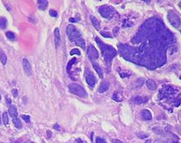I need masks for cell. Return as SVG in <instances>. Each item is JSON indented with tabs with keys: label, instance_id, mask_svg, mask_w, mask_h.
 <instances>
[{
	"label": "cell",
	"instance_id": "603a6c76",
	"mask_svg": "<svg viewBox=\"0 0 181 143\" xmlns=\"http://www.w3.org/2000/svg\"><path fill=\"white\" fill-rule=\"evenodd\" d=\"M96 143H106V140L102 138H97L96 140Z\"/></svg>",
	"mask_w": 181,
	"mask_h": 143
},
{
	"label": "cell",
	"instance_id": "2e32d148",
	"mask_svg": "<svg viewBox=\"0 0 181 143\" xmlns=\"http://www.w3.org/2000/svg\"><path fill=\"white\" fill-rule=\"evenodd\" d=\"M90 21H91V22L93 23V25L94 27L97 29H99V23L98 22V21L97 20L95 17L93 16H90Z\"/></svg>",
	"mask_w": 181,
	"mask_h": 143
},
{
	"label": "cell",
	"instance_id": "ffe728a7",
	"mask_svg": "<svg viewBox=\"0 0 181 143\" xmlns=\"http://www.w3.org/2000/svg\"><path fill=\"white\" fill-rule=\"evenodd\" d=\"M80 55V52L77 49H74L70 51V55Z\"/></svg>",
	"mask_w": 181,
	"mask_h": 143
},
{
	"label": "cell",
	"instance_id": "7c38bea8",
	"mask_svg": "<svg viewBox=\"0 0 181 143\" xmlns=\"http://www.w3.org/2000/svg\"><path fill=\"white\" fill-rule=\"evenodd\" d=\"M0 61H1V63L3 65H6L7 63V57L6 55L4 52L3 50H2L1 48H0Z\"/></svg>",
	"mask_w": 181,
	"mask_h": 143
},
{
	"label": "cell",
	"instance_id": "4316f807",
	"mask_svg": "<svg viewBox=\"0 0 181 143\" xmlns=\"http://www.w3.org/2000/svg\"><path fill=\"white\" fill-rule=\"evenodd\" d=\"M76 143H83V142H82V141L80 139H78V140H76Z\"/></svg>",
	"mask_w": 181,
	"mask_h": 143
},
{
	"label": "cell",
	"instance_id": "d4e9b609",
	"mask_svg": "<svg viewBox=\"0 0 181 143\" xmlns=\"http://www.w3.org/2000/svg\"><path fill=\"white\" fill-rule=\"evenodd\" d=\"M53 128L55 129V130H60V126H59L58 124H55V125H54Z\"/></svg>",
	"mask_w": 181,
	"mask_h": 143
},
{
	"label": "cell",
	"instance_id": "5b68a950",
	"mask_svg": "<svg viewBox=\"0 0 181 143\" xmlns=\"http://www.w3.org/2000/svg\"><path fill=\"white\" fill-rule=\"evenodd\" d=\"M86 81H87V84L89 85L90 87H95V84H96L97 80L93 74L90 72H89L87 73V76H86Z\"/></svg>",
	"mask_w": 181,
	"mask_h": 143
},
{
	"label": "cell",
	"instance_id": "30bf717a",
	"mask_svg": "<svg viewBox=\"0 0 181 143\" xmlns=\"http://www.w3.org/2000/svg\"><path fill=\"white\" fill-rule=\"evenodd\" d=\"M92 63H93V66L95 70L97 72V74H98L99 77L102 78H103V76H104L103 71H102V68H100V66L97 63H95V62H92Z\"/></svg>",
	"mask_w": 181,
	"mask_h": 143
},
{
	"label": "cell",
	"instance_id": "484cf974",
	"mask_svg": "<svg viewBox=\"0 0 181 143\" xmlns=\"http://www.w3.org/2000/svg\"><path fill=\"white\" fill-rule=\"evenodd\" d=\"M69 21H70V22H71V23H76V22H77L78 20H76V19H75L74 18H70V20H69Z\"/></svg>",
	"mask_w": 181,
	"mask_h": 143
},
{
	"label": "cell",
	"instance_id": "d6986e66",
	"mask_svg": "<svg viewBox=\"0 0 181 143\" xmlns=\"http://www.w3.org/2000/svg\"><path fill=\"white\" fill-rule=\"evenodd\" d=\"M3 122L4 125H8L9 123V118H8V114L6 112H4L3 113Z\"/></svg>",
	"mask_w": 181,
	"mask_h": 143
},
{
	"label": "cell",
	"instance_id": "7402d4cb",
	"mask_svg": "<svg viewBox=\"0 0 181 143\" xmlns=\"http://www.w3.org/2000/svg\"><path fill=\"white\" fill-rule=\"evenodd\" d=\"M21 117H22V119L25 121L26 123H29L30 122V116L23 114V115L21 116Z\"/></svg>",
	"mask_w": 181,
	"mask_h": 143
},
{
	"label": "cell",
	"instance_id": "ac0fdd59",
	"mask_svg": "<svg viewBox=\"0 0 181 143\" xmlns=\"http://www.w3.org/2000/svg\"><path fill=\"white\" fill-rule=\"evenodd\" d=\"M133 101L135 102V104H142L143 102H144V98L141 96H135L133 98Z\"/></svg>",
	"mask_w": 181,
	"mask_h": 143
},
{
	"label": "cell",
	"instance_id": "6da1fadb",
	"mask_svg": "<svg viewBox=\"0 0 181 143\" xmlns=\"http://www.w3.org/2000/svg\"><path fill=\"white\" fill-rule=\"evenodd\" d=\"M66 33L71 42H74L76 45L81 47L83 49H85V40H83V38L81 36V33L76 28L75 26L73 25H68Z\"/></svg>",
	"mask_w": 181,
	"mask_h": 143
},
{
	"label": "cell",
	"instance_id": "f1b7e54d",
	"mask_svg": "<svg viewBox=\"0 0 181 143\" xmlns=\"http://www.w3.org/2000/svg\"><path fill=\"white\" fill-rule=\"evenodd\" d=\"M0 100H1V96H0Z\"/></svg>",
	"mask_w": 181,
	"mask_h": 143
},
{
	"label": "cell",
	"instance_id": "8992f818",
	"mask_svg": "<svg viewBox=\"0 0 181 143\" xmlns=\"http://www.w3.org/2000/svg\"><path fill=\"white\" fill-rule=\"evenodd\" d=\"M23 70L25 71L26 74L28 76L32 74V66H31L30 63L29 62L27 59H23Z\"/></svg>",
	"mask_w": 181,
	"mask_h": 143
},
{
	"label": "cell",
	"instance_id": "44dd1931",
	"mask_svg": "<svg viewBox=\"0 0 181 143\" xmlns=\"http://www.w3.org/2000/svg\"><path fill=\"white\" fill-rule=\"evenodd\" d=\"M49 14L52 17H57V16H58L57 12L56 10H50Z\"/></svg>",
	"mask_w": 181,
	"mask_h": 143
},
{
	"label": "cell",
	"instance_id": "8fae6325",
	"mask_svg": "<svg viewBox=\"0 0 181 143\" xmlns=\"http://www.w3.org/2000/svg\"><path fill=\"white\" fill-rule=\"evenodd\" d=\"M141 114L142 118L145 119V120H151L152 119L151 113H150L149 111H147V110H143V111L141 112Z\"/></svg>",
	"mask_w": 181,
	"mask_h": 143
},
{
	"label": "cell",
	"instance_id": "4fadbf2b",
	"mask_svg": "<svg viewBox=\"0 0 181 143\" xmlns=\"http://www.w3.org/2000/svg\"><path fill=\"white\" fill-rule=\"evenodd\" d=\"M7 25H8V20H7V18L4 17V16L0 17V28L1 29H4L6 28Z\"/></svg>",
	"mask_w": 181,
	"mask_h": 143
},
{
	"label": "cell",
	"instance_id": "52a82bcc",
	"mask_svg": "<svg viewBox=\"0 0 181 143\" xmlns=\"http://www.w3.org/2000/svg\"><path fill=\"white\" fill-rule=\"evenodd\" d=\"M54 43L57 47H58L61 44V35H60V31L59 28H56L54 32Z\"/></svg>",
	"mask_w": 181,
	"mask_h": 143
},
{
	"label": "cell",
	"instance_id": "7a4b0ae2",
	"mask_svg": "<svg viewBox=\"0 0 181 143\" xmlns=\"http://www.w3.org/2000/svg\"><path fill=\"white\" fill-rule=\"evenodd\" d=\"M69 91L71 94L78 95L80 97H87V93L84 87L77 84V83H71L68 86Z\"/></svg>",
	"mask_w": 181,
	"mask_h": 143
},
{
	"label": "cell",
	"instance_id": "83f0119b",
	"mask_svg": "<svg viewBox=\"0 0 181 143\" xmlns=\"http://www.w3.org/2000/svg\"><path fill=\"white\" fill-rule=\"evenodd\" d=\"M1 116H0V125H1Z\"/></svg>",
	"mask_w": 181,
	"mask_h": 143
},
{
	"label": "cell",
	"instance_id": "5bb4252c",
	"mask_svg": "<svg viewBox=\"0 0 181 143\" xmlns=\"http://www.w3.org/2000/svg\"><path fill=\"white\" fill-rule=\"evenodd\" d=\"M146 85L150 90H155L157 88L155 83L151 79H149L146 81Z\"/></svg>",
	"mask_w": 181,
	"mask_h": 143
},
{
	"label": "cell",
	"instance_id": "e0dca14e",
	"mask_svg": "<svg viewBox=\"0 0 181 143\" xmlns=\"http://www.w3.org/2000/svg\"><path fill=\"white\" fill-rule=\"evenodd\" d=\"M6 35L7 38H8L9 40H11V41H14L16 38L15 34H14V33H13V32H7L6 33Z\"/></svg>",
	"mask_w": 181,
	"mask_h": 143
},
{
	"label": "cell",
	"instance_id": "ba28073f",
	"mask_svg": "<svg viewBox=\"0 0 181 143\" xmlns=\"http://www.w3.org/2000/svg\"><path fill=\"white\" fill-rule=\"evenodd\" d=\"M108 89H109V83L107 82V81H104V82H102L101 83V85H99L98 91L102 94V93H104L105 91H108Z\"/></svg>",
	"mask_w": 181,
	"mask_h": 143
},
{
	"label": "cell",
	"instance_id": "cb8c5ba5",
	"mask_svg": "<svg viewBox=\"0 0 181 143\" xmlns=\"http://www.w3.org/2000/svg\"><path fill=\"white\" fill-rule=\"evenodd\" d=\"M13 94L14 95V97H18V91L16 90V89H14L13 90Z\"/></svg>",
	"mask_w": 181,
	"mask_h": 143
},
{
	"label": "cell",
	"instance_id": "f546056e",
	"mask_svg": "<svg viewBox=\"0 0 181 143\" xmlns=\"http://www.w3.org/2000/svg\"><path fill=\"white\" fill-rule=\"evenodd\" d=\"M25 143H27V142H25Z\"/></svg>",
	"mask_w": 181,
	"mask_h": 143
},
{
	"label": "cell",
	"instance_id": "9a60e30c",
	"mask_svg": "<svg viewBox=\"0 0 181 143\" xmlns=\"http://www.w3.org/2000/svg\"><path fill=\"white\" fill-rule=\"evenodd\" d=\"M76 60H77V59H76V58H75L74 57V58H72L71 59H70V61H69L68 65H67V72H68V73H70L71 67H72L74 64L76 63Z\"/></svg>",
	"mask_w": 181,
	"mask_h": 143
},
{
	"label": "cell",
	"instance_id": "3957f363",
	"mask_svg": "<svg viewBox=\"0 0 181 143\" xmlns=\"http://www.w3.org/2000/svg\"><path fill=\"white\" fill-rule=\"evenodd\" d=\"M9 113L10 114L11 117L13 118V123L15 125V127L17 129L22 128V123L21 122V120L18 117V112L16 106L14 105H10L9 107Z\"/></svg>",
	"mask_w": 181,
	"mask_h": 143
},
{
	"label": "cell",
	"instance_id": "9c48e42d",
	"mask_svg": "<svg viewBox=\"0 0 181 143\" xmlns=\"http://www.w3.org/2000/svg\"><path fill=\"white\" fill-rule=\"evenodd\" d=\"M38 8L42 10H46L49 5V1L46 0H38Z\"/></svg>",
	"mask_w": 181,
	"mask_h": 143
},
{
	"label": "cell",
	"instance_id": "277c9868",
	"mask_svg": "<svg viewBox=\"0 0 181 143\" xmlns=\"http://www.w3.org/2000/svg\"><path fill=\"white\" fill-rule=\"evenodd\" d=\"M87 54L89 59H90L91 62H95V61L98 58L99 54L98 52L96 50V49L93 46H90L88 49Z\"/></svg>",
	"mask_w": 181,
	"mask_h": 143
}]
</instances>
